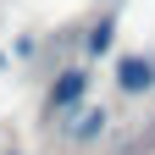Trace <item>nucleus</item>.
<instances>
[{"mask_svg": "<svg viewBox=\"0 0 155 155\" xmlns=\"http://www.w3.org/2000/svg\"><path fill=\"white\" fill-rule=\"evenodd\" d=\"M116 83H122V94H144V89H155V61H150V55H127V61L116 67Z\"/></svg>", "mask_w": 155, "mask_h": 155, "instance_id": "1", "label": "nucleus"}, {"mask_svg": "<svg viewBox=\"0 0 155 155\" xmlns=\"http://www.w3.org/2000/svg\"><path fill=\"white\" fill-rule=\"evenodd\" d=\"M89 89V72H61V83L50 89V111H72Z\"/></svg>", "mask_w": 155, "mask_h": 155, "instance_id": "2", "label": "nucleus"}, {"mask_svg": "<svg viewBox=\"0 0 155 155\" xmlns=\"http://www.w3.org/2000/svg\"><path fill=\"white\" fill-rule=\"evenodd\" d=\"M105 122H111L105 111H83V116L67 127V139H78V144H83V139H94V133H105Z\"/></svg>", "mask_w": 155, "mask_h": 155, "instance_id": "3", "label": "nucleus"}, {"mask_svg": "<svg viewBox=\"0 0 155 155\" xmlns=\"http://www.w3.org/2000/svg\"><path fill=\"white\" fill-rule=\"evenodd\" d=\"M105 50H111V22H100L89 33V55H105Z\"/></svg>", "mask_w": 155, "mask_h": 155, "instance_id": "4", "label": "nucleus"}]
</instances>
